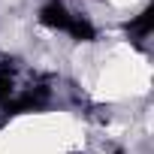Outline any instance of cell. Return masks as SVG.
<instances>
[{
  "label": "cell",
  "instance_id": "obj_1",
  "mask_svg": "<svg viewBox=\"0 0 154 154\" xmlns=\"http://www.w3.org/2000/svg\"><path fill=\"white\" fill-rule=\"evenodd\" d=\"M42 21H45L48 27H57V30H66V33H72V36H79V39H91V36H94L91 24H88L85 18H79V15H72V12H66V6H63V3H48V6L42 9Z\"/></svg>",
  "mask_w": 154,
  "mask_h": 154
},
{
  "label": "cell",
  "instance_id": "obj_2",
  "mask_svg": "<svg viewBox=\"0 0 154 154\" xmlns=\"http://www.w3.org/2000/svg\"><path fill=\"white\" fill-rule=\"evenodd\" d=\"M148 27H151V12H142V18L133 24V30L136 33H148Z\"/></svg>",
  "mask_w": 154,
  "mask_h": 154
}]
</instances>
